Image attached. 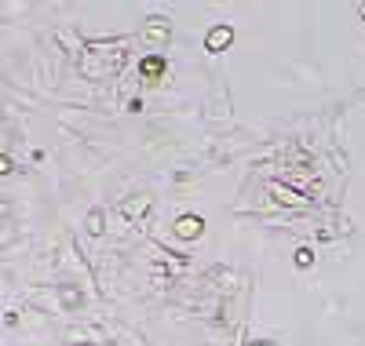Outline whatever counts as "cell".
Instances as JSON below:
<instances>
[{"label":"cell","instance_id":"cell-1","mask_svg":"<svg viewBox=\"0 0 365 346\" xmlns=\"http://www.w3.org/2000/svg\"><path fill=\"white\" fill-rule=\"evenodd\" d=\"M230 40H234V29H230V26H219L216 33H208V51H219V48H226Z\"/></svg>","mask_w":365,"mask_h":346},{"label":"cell","instance_id":"cell-2","mask_svg":"<svg viewBox=\"0 0 365 346\" xmlns=\"http://www.w3.org/2000/svg\"><path fill=\"white\" fill-rule=\"evenodd\" d=\"M197 230H201V219H194V215L179 219V233H197Z\"/></svg>","mask_w":365,"mask_h":346},{"label":"cell","instance_id":"cell-3","mask_svg":"<svg viewBox=\"0 0 365 346\" xmlns=\"http://www.w3.org/2000/svg\"><path fill=\"white\" fill-rule=\"evenodd\" d=\"M161 70H164V62H161V58H146V62H143V73H146V77H157Z\"/></svg>","mask_w":365,"mask_h":346}]
</instances>
